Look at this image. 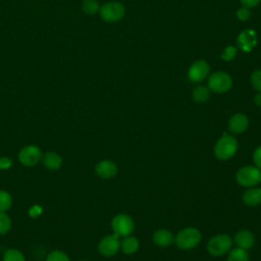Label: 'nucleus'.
<instances>
[{"instance_id":"obj_1","label":"nucleus","mask_w":261,"mask_h":261,"mask_svg":"<svg viewBox=\"0 0 261 261\" xmlns=\"http://www.w3.org/2000/svg\"><path fill=\"white\" fill-rule=\"evenodd\" d=\"M238 150V142L234 137L224 133L214 146V155L219 160H227L231 158Z\"/></svg>"},{"instance_id":"obj_2","label":"nucleus","mask_w":261,"mask_h":261,"mask_svg":"<svg viewBox=\"0 0 261 261\" xmlns=\"http://www.w3.org/2000/svg\"><path fill=\"white\" fill-rule=\"evenodd\" d=\"M201 241V232L195 227H186L177 232L174 242L181 250L195 248Z\"/></svg>"},{"instance_id":"obj_3","label":"nucleus","mask_w":261,"mask_h":261,"mask_svg":"<svg viewBox=\"0 0 261 261\" xmlns=\"http://www.w3.org/2000/svg\"><path fill=\"white\" fill-rule=\"evenodd\" d=\"M101 18L106 22H116L120 20L125 13L124 5L117 1H108L100 6Z\"/></svg>"},{"instance_id":"obj_4","label":"nucleus","mask_w":261,"mask_h":261,"mask_svg":"<svg viewBox=\"0 0 261 261\" xmlns=\"http://www.w3.org/2000/svg\"><path fill=\"white\" fill-rule=\"evenodd\" d=\"M236 178L240 186L253 188L261 181V169L256 166H244L238 170Z\"/></svg>"},{"instance_id":"obj_5","label":"nucleus","mask_w":261,"mask_h":261,"mask_svg":"<svg viewBox=\"0 0 261 261\" xmlns=\"http://www.w3.org/2000/svg\"><path fill=\"white\" fill-rule=\"evenodd\" d=\"M231 245L232 241L228 234H217L209 240L207 251L213 256H222L230 250Z\"/></svg>"},{"instance_id":"obj_6","label":"nucleus","mask_w":261,"mask_h":261,"mask_svg":"<svg viewBox=\"0 0 261 261\" xmlns=\"http://www.w3.org/2000/svg\"><path fill=\"white\" fill-rule=\"evenodd\" d=\"M232 80L230 75L223 71H216L208 77V88L215 93H225L230 90Z\"/></svg>"},{"instance_id":"obj_7","label":"nucleus","mask_w":261,"mask_h":261,"mask_svg":"<svg viewBox=\"0 0 261 261\" xmlns=\"http://www.w3.org/2000/svg\"><path fill=\"white\" fill-rule=\"evenodd\" d=\"M111 226L114 233L117 236L127 237L133 232L135 224L130 216L126 214H118L112 219Z\"/></svg>"},{"instance_id":"obj_8","label":"nucleus","mask_w":261,"mask_h":261,"mask_svg":"<svg viewBox=\"0 0 261 261\" xmlns=\"http://www.w3.org/2000/svg\"><path fill=\"white\" fill-rule=\"evenodd\" d=\"M209 72H210L209 64L205 60L199 59L193 62L189 67L188 77L193 83H200L208 76Z\"/></svg>"},{"instance_id":"obj_9","label":"nucleus","mask_w":261,"mask_h":261,"mask_svg":"<svg viewBox=\"0 0 261 261\" xmlns=\"http://www.w3.org/2000/svg\"><path fill=\"white\" fill-rule=\"evenodd\" d=\"M42 158V151L37 146H25L18 154V159L20 163L24 166H34L40 162Z\"/></svg>"},{"instance_id":"obj_10","label":"nucleus","mask_w":261,"mask_h":261,"mask_svg":"<svg viewBox=\"0 0 261 261\" xmlns=\"http://www.w3.org/2000/svg\"><path fill=\"white\" fill-rule=\"evenodd\" d=\"M119 247H120L119 236H117L116 233H113L110 236H106L100 241L98 250L103 256L110 257L115 255L118 252Z\"/></svg>"},{"instance_id":"obj_11","label":"nucleus","mask_w":261,"mask_h":261,"mask_svg":"<svg viewBox=\"0 0 261 261\" xmlns=\"http://www.w3.org/2000/svg\"><path fill=\"white\" fill-rule=\"evenodd\" d=\"M238 44L245 52H250L257 44V35L254 30H245L238 37Z\"/></svg>"},{"instance_id":"obj_12","label":"nucleus","mask_w":261,"mask_h":261,"mask_svg":"<svg viewBox=\"0 0 261 261\" xmlns=\"http://www.w3.org/2000/svg\"><path fill=\"white\" fill-rule=\"evenodd\" d=\"M249 125L248 117L243 113L233 114L228 120V128L232 134L244 133Z\"/></svg>"},{"instance_id":"obj_13","label":"nucleus","mask_w":261,"mask_h":261,"mask_svg":"<svg viewBox=\"0 0 261 261\" xmlns=\"http://www.w3.org/2000/svg\"><path fill=\"white\" fill-rule=\"evenodd\" d=\"M95 171L102 178H111L117 173V166L110 160H103L96 165Z\"/></svg>"},{"instance_id":"obj_14","label":"nucleus","mask_w":261,"mask_h":261,"mask_svg":"<svg viewBox=\"0 0 261 261\" xmlns=\"http://www.w3.org/2000/svg\"><path fill=\"white\" fill-rule=\"evenodd\" d=\"M233 241H234L236 245L238 246V248L248 250L254 245L255 238L250 230L241 229L234 234Z\"/></svg>"},{"instance_id":"obj_15","label":"nucleus","mask_w":261,"mask_h":261,"mask_svg":"<svg viewBox=\"0 0 261 261\" xmlns=\"http://www.w3.org/2000/svg\"><path fill=\"white\" fill-rule=\"evenodd\" d=\"M174 241L173 234L167 229H158L153 234V242L159 247H167Z\"/></svg>"},{"instance_id":"obj_16","label":"nucleus","mask_w":261,"mask_h":261,"mask_svg":"<svg viewBox=\"0 0 261 261\" xmlns=\"http://www.w3.org/2000/svg\"><path fill=\"white\" fill-rule=\"evenodd\" d=\"M243 202L248 206H256L261 203V189L251 188L243 195Z\"/></svg>"},{"instance_id":"obj_17","label":"nucleus","mask_w":261,"mask_h":261,"mask_svg":"<svg viewBox=\"0 0 261 261\" xmlns=\"http://www.w3.org/2000/svg\"><path fill=\"white\" fill-rule=\"evenodd\" d=\"M43 162L46 168L50 170H56L61 166L62 158L55 152H47L43 157Z\"/></svg>"},{"instance_id":"obj_18","label":"nucleus","mask_w":261,"mask_h":261,"mask_svg":"<svg viewBox=\"0 0 261 261\" xmlns=\"http://www.w3.org/2000/svg\"><path fill=\"white\" fill-rule=\"evenodd\" d=\"M121 249L125 254H133L139 249V241L135 237H124L121 244Z\"/></svg>"},{"instance_id":"obj_19","label":"nucleus","mask_w":261,"mask_h":261,"mask_svg":"<svg viewBox=\"0 0 261 261\" xmlns=\"http://www.w3.org/2000/svg\"><path fill=\"white\" fill-rule=\"evenodd\" d=\"M209 88L205 86H199L193 91V99L198 103H204L209 99Z\"/></svg>"},{"instance_id":"obj_20","label":"nucleus","mask_w":261,"mask_h":261,"mask_svg":"<svg viewBox=\"0 0 261 261\" xmlns=\"http://www.w3.org/2000/svg\"><path fill=\"white\" fill-rule=\"evenodd\" d=\"M82 9L85 13L93 15L99 12L100 4L97 0H83L82 2Z\"/></svg>"},{"instance_id":"obj_21","label":"nucleus","mask_w":261,"mask_h":261,"mask_svg":"<svg viewBox=\"0 0 261 261\" xmlns=\"http://www.w3.org/2000/svg\"><path fill=\"white\" fill-rule=\"evenodd\" d=\"M227 261H249V255L246 250L237 248L229 252Z\"/></svg>"},{"instance_id":"obj_22","label":"nucleus","mask_w":261,"mask_h":261,"mask_svg":"<svg viewBox=\"0 0 261 261\" xmlns=\"http://www.w3.org/2000/svg\"><path fill=\"white\" fill-rule=\"evenodd\" d=\"M3 261H25L22 253L16 249H9L3 255Z\"/></svg>"},{"instance_id":"obj_23","label":"nucleus","mask_w":261,"mask_h":261,"mask_svg":"<svg viewBox=\"0 0 261 261\" xmlns=\"http://www.w3.org/2000/svg\"><path fill=\"white\" fill-rule=\"evenodd\" d=\"M11 196L8 192L0 190V211L5 212L11 206Z\"/></svg>"},{"instance_id":"obj_24","label":"nucleus","mask_w":261,"mask_h":261,"mask_svg":"<svg viewBox=\"0 0 261 261\" xmlns=\"http://www.w3.org/2000/svg\"><path fill=\"white\" fill-rule=\"evenodd\" d=\"M11 227L10 218L2 211H0V234H4L8 232Z\"/></svg>"},{"instance_id":"obj_25","label":"nucleus","mask_w":261,"mask_h":261,"mask_svg":"<svg viewBox=\"0 0 261 261\" xmlns=\"http://www.w3.org/2000/svg\"><path fill=\"white\" fill-rule=\"evenodd\" d=\"M251 84L255 90L261 92V69H257L251 74Z\"/></svg>"},{"instance_id":"obj_26","label":"nucleus","mask_w":261,"mask_h":261,"mask_svg":"<svg viewBox=\"0 0 261 261\" xmlns=\"http://www.w3.org/2000/svg\"><path fill=\"white\" fill-rule=\"evenodd\" d=\"M237 48L234 46H227L221 53V58L225 61L232 60L237 55Z\"/></svg>"},{"instance_id":"obj_27","label":"nucleus","mask_w":261,"mask_h":261,"mask_svg":"<svg viewBox=\"0 0 261 261\" xmlns=\"http://www.w3.org/2000/svg\"><path fill=\"white\" fill-rule=\"evenodd\" d=\"M46 261H69L67 255L61 251H54L50 253Z\"/></svg>"},{"instance_id":"obj_28","label":"nucleus","mask_w":261,"mask_h":261,"mask_svg":"<svg viewBox=\"0 0 261 261\" xmlns=\"http://www.w3.org/2000/svg\"><path fill=\"white\" fill-rule=\"evenodd\" d=\"M237 16H238V18H239L240 20L246 21V20H248V19L250 18V16H251V11H250L249 8L243 6V7L239 8V9L237 10Z\"/></svg>"},{"instance_id":"obj_29","label":"nucleus","mask_w":261,"mask_h":261,"mask_svg":"<svg viewBox=\"0 0 261 261\" xmlns=\"http://www.w3.org/2000/svg\"><path fill=\"white\" fill-rule=\"evenodd\" d=\"M253 160H254L255 166L258 167L259 169H261V146L256 148V150L254 151Z\"/></svg>"},{"instance_id":"obj_30","label":"nucleus","mask_w":261,"mask_h":261,"mask_svg":"<svg viewBox=\"0 0 261 261\" xmlns=\"http://www.w3.org/2000/svg\"><path fill=\"white\" fill-rule=\"evenodd\" d=\"M12 165V160L8 157L0 158V169H8Z\"/></svg>"},{"instance_id":"obj_31","label":"nucleus","mask_w":261,"mask_h":261,"mask_svg":"<svg viewBox=\"0 0 261 261\" xmlns=\"http://www.w3.org/2000/svg\"><path fill=\"white\" fill-rule=\"evenodd\" d=\"M242 5L244 7H247V8H253L255 6H257L261 0H240Z\"/></svg>"},{"instance_id":"obj_32","label":"nucleus","mask_w":261,"mask_h":261,"mask_svg":"<svg viewBox=\"0 0 261 261\" xmlns=\"http://www.w3.org/2000/svg\"><path fill=\"white\" fill-rule=\"evenodd\" d=\"M41 212H42V209L39 206H34L30 210V214H31L32 217H37Z\"/></svg>"},{"instance_id":"obj_33","label":"nucleus","mask_w":261,"mask_h":261,"mask_svg":"<svg viewBox=\"0 0 261 261\" xmlns=\"http://www.w3.org/2000/svg\"><path fill=\"white\" fill-rule=\"evenodd\" d=\"M254 102L257 106H261V92H259L258 94L255 95L254 97Z\"/></svg>"}]
</instances>
